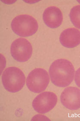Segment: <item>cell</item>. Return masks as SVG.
Segmentation results:
<instances>
[{
  "mask_svg": "<svg viewBox=\"0 0 80 121\" xmlns=\"http://www.w3.org/2000/svg\"><path fill=\"white\" fill-rule=\"evenodd\" d=\"M49 73L52 82L59 87L69 86L75 76V69L72 64L65 59L55 60L50 65Z\"/></svg>",
  "mask_w": 80,
  "mask_h": 121,
  "instance_id": "1",
  "label": "cell"
},
{
  "mask_svg": "<svg viewBox=\"0 0 80 121\" xmlns=\"http://www.w3.org/2000/svg\"><path fill=\"white\" fill-rule=\"evenodd\" d=\"M2 81L7 91L16 93L22 90L24 86L25 76L20 69L15 67H9L3 73Z\"/></svg>",
  "mask_w": 80,
  "mask_h": 121,
  "instance_id": "2",
  "label": "cell"
},
{
  "mask_svg": "<svg viewBox=\"0 0 80 121\" xmlns=\"http://www.w3.org/2000/svg\"><path fill=\"white\" fill-rule=\"evenodd\" d=\"M11 28L16 35L21 37H28L37 32L38 24L37 20L32 16L20 15L13 19Z\"/></svg>",
  "mask_w": 80,
  "mask_h": 121,
  "instance_id": "3",
  "label": "cell"
},
{
  "mask_svg": "<svg viewBox=\"0 0 80 121\" xmlns=\"http://www.w3.org/2000/svg\"><path fill=\"white\" fill-rule=\"evenodd\" d=\"M50 82L48 72L41 68H36L32 71L26 79V85L31 91L39 93L45 91Z\"/></svg>",
  "mask_w": 80,
  "mask_h": 121,
  "instance_id": "4",
  "label": "cell"
},
{
  "mask_svg": "<svg viewBox=\"0 0 80 121\" xmlns=\"http://www.w3.org/2000/svg\"><path fill=\"white\" fill-rule=\"evenodd\" d=\"M10 52L15 60L19 62H25L28 60L32 56V47L26 39L19 38L12 43Z\"/></svg>",
  "mask_w": 80,
  "mask_h": 121,
  "instance_id": "5",
  "label": "cell"
},
{
  "mask_svg": "<svg viewBox=\"0 0 80 121\" xmlns=\"http://www.w3.org/2000/svg\"><path fill=\"white\" fill-rule=\"evenodd\" d=\"M57 96L53 92L47 91L37 96L32 102V106L38 113L44 114L51 110L57 102Z\"/></svg>",
  "mask_w": 80,
  "mask_h": 121,
  "instance_id": "6",
  "label": "cell"
},
{
  "mask_svg": "<svg viewBox=\"0 0 80 121\" xmlns=\"http://www.w3.org/2000/svg\"><path fill=\"white\" fill-rule=\"evenodd\" d=\"M60 100L63 106L71 110L80 108V90L76 87H67L61 93Z\"/></svg>",
  "mask_w": 80,
  "mask_h": 121,
  "instance_id": "7",
  "label": "cell"
},
{
  "mask_svg": "<svg viewBox=\"0 0 80 121\" xmlns=\"http://www.w3.org/2000/svg\"><path fill=\"white\" fill-rule=\"evenodd\" d=\"M43 18L46 25L50 28H57L63 22V13L60 8L51 6L45 9L43 14Z\"/></svg>",
  "mask_w": 80,
  "mask_h": 121,
  "instance_id": "8",
  "label": "cell"
},
{
  "mask_svg": "<svg viewBox=\"0 0 80 121\" xmlns=\"http://www.w3.org/2000/svg\"><path fill=\"white\" fill-rule=\"evenodd\" d=\"M60 40L66 48H75L80 44V31L76 28L65 29L61 33Z\"/></svg>",
  "mask_w": 80,
  "mask_h": 121,
  "instance_id": "9",
  "label": "cell"
},
{
  "mask_svg": "<svg viewBox=\"0 0 80 121\" xmlns=\"http://www.w3.org/2000/svg\"><path fill=\"white\" fill-rule=\"evenodd\" d=\"M70 20L75 27L80 29V5L72 8L69 13Z\"/></svg>",
  "mask_w": 80,
  "mask_h": 121,
  "instance_id": "10",
  "label": "cell"
},
{
  "mask_svg": "<svg viewBox=\"0 0 80 121\" xmlns=\"http://www.w3.org/2000/svg\"><path fill=\"white\" fill-rule=\"evenodd\" d=\"M75 80L77 85L80 88V68L75 72Z\"/></svg>",
  "mask_w": 80,
  "mask_h": 121,
  "instance_id": "11",
  "label": "cell"
}]
</instances>
